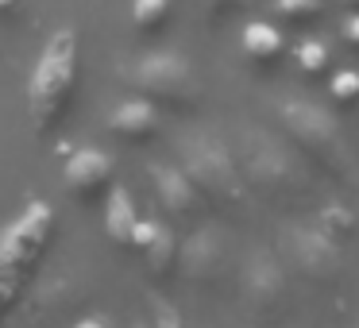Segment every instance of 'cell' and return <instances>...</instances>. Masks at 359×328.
Returning a JSON list of instances; mask_svg holds the SVG:
<instances>
[{"instance_id": "1", "label": "cell", "mask_w": 359, "mask_h": 328, "mask_svg": "<svg viewBox=\"0 0 359 328\" xmlns=\"http://www.w3.org/2000/svg\"><path fill=\"white\" fill-rule=\"evenodd\" d=\"M78 70H81V47L78 32L62 27L43 43L39 58L27 78V112L39 135H50L70 120V104L78 97Z\"/></svg>"}, {"instance_id": "7", "label": "cell", "mask_w": 359, "mask_h": 328, "mask_svg": "<svg viewBox=\"0 0 359 328\" xmlns=\"http://www.w3.org/2000/svg\"><path fill=\"white\" fill-rule=\"evenodd\" d=\"M240 289H243V305H248L255 317H274V313L286 305V278H282V266L271 251H255V255L243 263L240 274Z\"/></svg>"}, {"instance_id": "21", "label": "cell", "mask_w": 359, "mask_h": 328, "mask_svg": "<svg viewBox=\"0 0 359 328\" xmlns=\"http://www.w3.org/2000/svg\"><path fill=\"white\" fill-rule=\"evenodd\" d=\"M147 309H151V317H155V324H151V328H182V317H178V309H170L166 301H158V297H151V301H147Z\"/></svg>"}, {"instance_id": "4", "label": "cell", "mask_w": 359, "mask_h": 328, "mask_svg": "<svg viewBox=\"0 0 359 328\" xmlns=\"http://www.w3.org/2000/svg\"><path fill=\"white\" fill-rule=\"evenodd\" d=\"M128 86L135 89V97L151 101L158 112H197L201 104V81H197L194 66L174 50H147L124 70Z\"/></svg>"}, {"instance_id": "22", "label": "cell", "mask_w": 359, "mask_h": 328, "mask_svg": "<svg viewBox=\"0 0 359 328\" xmlns=\"http://www.w3.org/2000/svg\"><path fill=\"white\" fill-rule=\"evenodd\" d=\"M205 8V16H212L220 24V20H228V16H236V12L243 8V0H197Z\"/></svg>"}, {"instance_id": "17", "label": "cell", "mask_w": 359, "mask_h": 328, "mask_svg": "<svg viewBox=\"0 0 359 328\" xmlns=\"http://www.w3.org/2000/svg\"><path fill=\"white\" fill-rule=\"evenodd\" d=\"M294 62H297V74L309 81H320L332 74V50L325 47L320 39H302L294 47Z\"/></svg>"}, {"instance_id": "19", "label": "cell", "mask_w": 359, "mask_h": 328, "mask_svg": "<svg viewBox=\"0 0 359 328\" xmlns=\"http://www.w3.org/2000/svg\"><path fill=\"white\" fill-rule=\"evenodd\" d=\"M328 93H332V101L340 104V109H351V104H359V74H355V70L332 74V81H328Z\"/></svg>"}, {"instance_id": "3", "label": "cell", "mask_w": 359, "mask_h": 328, "mask_svg": "<svg viewBox=\"0 0 359 328\" xmlns=\"http://www.w3.org/2000/svg\"><path fill=\"white\" fill-rule=\"evenodd\" d=\"M178 170L189 178V186L197 189L205 205L220 212H236L243 205L248 182L240 174L236 155L212 135H189L178 147Z\"/></svg>"}, {"instance_id": "10", "label": "cell", "mask_w": 359, "mask_h": 328, "mask_svg": "<svg viewBox=\"0 0 359 328\" xmlns=\"http://www.w3.org/2000/svg\"><path fill=\"white\" fill-rule=\"evenodd\" d=\"M128 247L140 251L143 266H147L155 278H170L178 271V255H182V240L174 235V228L158 224V220H140L135 224V235Z\"/></svg>"}, {"instance_id": "23", "label": "cell", "mask_w": 359, "mask_h": 328, "mask_svg": "<svg viewBox=\"0 0 359 328\" xmlns=\"http://www.w3.org/2000/svg\"><path fill=\"white\" fill-rule=\"evenodd\" d=\"M340 39L348 43V50H355V55H359V12H351V16L340 24Z\"/></svg>"}, {"instance_id": "24", "label": "cell", "mask_w": 359, "mask_h": 328, "mask_svg": "<svg viewBox=\"0 0 359 328\" xmlns=\"http://www.w3.org/2000/svg\"><path fill=\"white\" fill-rule=\"evenodd\" d=\"M24 12V0H0V20H16Z\"/></svg>"}, {"instance_id": "25", "label": "cell", "mask_w": 359, "mask_h": 328, "mask_svg": "<svg viewBox=\"0 0 359 328\" xmlns=\"http://www.w3.org/2000/svg\"><path fill=\"white\" fill-rule=\"evenodd\" d=\"M74 328H109V320L104 317H86V320H78Z\"/></svg>"}, {"instance_id": "16", "label": "cell", "mask_w": 359, "mask_h": 328, "mask_svg": "<svg viewBox=\"0 0 359 328\" xmlns=\"http://www.w3.org/2000/svg\"><path fill=\"white\" fill-rule=\"evenodd\" d=\"M174 16V4L170 0H132V27L140 35H163L166 24Z\"/></svg>"}, {"instance_id": "13", "label": "cell", "mask_w": 359, "mask_h": 328, "mask_svg": "<svg viewBox=\"0 0 359 328\" xmlns=\"http://www.w3.org/2000/svg\"><path fill=\"white\" fill-rule=\"evenodd\" d=\"M220 259H224V251H220L217 235H212V232H197V235H189V240L182 243L178 266L186 271V278H194V282H209V278H217Z\"/></svg>"}, {"instance_id": "8", "label": "cell", "mask_w": 359, "mask_h": 328, "mask_svg": "<svg viewBox=\"0 0 359 328\" xmlns=\"http://www.w3.org/2000/svg\"><path fill=\"white\" fill-rule=\"evenodd\" d=\"M66 189L78 205H101L112 193V158L97 147H78L66 158Z\"/></svg>"}, {"instance_id": "14", "label": "cell", "mask_w": 359, "mask_h": 328, "mask_svg": "<svg viewBox=\"0 0 359 328\" xmlns=\"http://www.w3.org/2000/svg\"><path fill=\"white\" fill-rule=\"evenodd\" d=\"M240 47L255 66H274V62H282V55H286V35H282L274 24H266V20H251V24L243 27V35H240Z\"/></svg>"}, {"instance_id": "18", "label": "cell", "mask_w": 359, "mask_h": 328, "mask_svg": "<svg viewBox=\"0 0 359 328\" xmlns=\"http://www.w3.org/2000/svg\"><path fill=\"white\" fill-rule=\"evenodd\" d=\"M325 12V0H274V16L286 24H317Z\"/></svg>"}, {"instance_id": "11", "label": "cell", "mask_w": 359, "mask_h": 328, "mask_svg": "<svg viewBox=\"0 0 359 328\" xmlns=\"http://www.w3.org/2000/svg\"><path fill=\"white\" fill-rule=\"evenodd\" d=\"M147 182H151V193H155V201L163 205L166 217H174V220L197 217L201 197H197V189L189 186V178L178 170V166H170V163L147 166Z\"/></svg>"}, {"instance_id": "2", "label": "cell", "mask_w": 359, "mask_h": 328, "mask_svg": "<svg viewBox=\"0 0 359 328\" xmlns=\"http://www.w3.org/2000/svg\"><path fill=\"white\" fill-rule=\"evenodd\" d=\"M278 120H282L286 139L294 143L302 155H309V163L317 166L320 174H328L332 182H344V186H355V174H359L355 155H351L348 139H344V132H340V120H336L332 112L294 97V101H282Z\"/></svg>"}, {"instance_id": "20", "label": "cell", "mask_w": 359, "mask_h": 328, "mask_svg": "<svg viewBox=\"0 0 359 328\" xmlns=\"http://www.w3.org/2000/svg\"><path fill=\"white\" fill-rule=\"evenodd\" d=\"M317 228H320L325 235H332L336 243H340L344 235H351V212L344 209V205H340V209H336V205H328V209H320Z\"/></svg>"}, {"instance_id": "12", "label": "cell", "mask_w": 359, "mask_h": 328, "mask_svg": "<svg viewBox=\"0 0 359 328\" xmlns=\"http://www.w3.org/2000/svg\"><path fill=\"white\" fill-rule=\"evenodd\" d=\"M109 132L116 135V139L124 143H147L158 135V128H163V116H158V109L151 101H143V97H132V101H120L112 104L109 112Z\"/></svg>"}, {"instance_id": "6", "label": "cell", "mask_w": 359, "mask_h": 328, "mask_svg": "<svg viewBox=\"0 0 359 328\" xmlns=\"http://www.w3.org/2000/svg\"><path fill=\"white\" fill-rule=\"evenodd\" d=\"M55 235V212L47 201H27V209L0 232V259L8 266H16L20 274L35 271L43 259V251L50 247Z\"/></svg>"}, {"instance_id": "9", "label": "cell", "mask_w": 359, "mask_h": 328, "mask_svg": "<svg viewBox=\"0 0 359 328\" xmlns=\"http://www.w3.org/2000/svg\"><path fill=\"white\" fill-rule=\"evenodd\" d=\"M290 259H294V266H302V271L317 282H328V278L340 274V243H336L332 235H325L317 224L294 232V240H290Z\"/></svg>"}, {"instance_id": "15", "label": "cell", "mask_w": 359, "mask_h": 328, "mask_svg": "<svg viewBox=\"0 0 359 328\" xmlns=\"http://www.w3.org/2000/svg\"><path fill=\"white\" fill-rule=\"evenodd\" d=\"M140 209H135V197L128 189H112L104 197V235H109L116 247H128L135 235V224H140Z\"/></svg>"}, {"instance_id": "5", "label": "cell", "mask_w": 359, "mask_h": 328, "mask_svg": "<svg viewBox=\"0 0 359 328\" xmlns=\"http://www.w3.org/2000/svg\"><path fill=\"white\" fill-rule=\"evenodd\" d=\"M236 163H240V174L248 186L263 189L271 197H282V201H294L309 189V178H305V166L297 163V155L290 147H282L263 128L243 132V155Z\"/></svg>"}, {"instance_id": "27", "label": "cell", "mask_w": 359, "mask_h": 328, "mask_svg": "<svg viewBox=\"0 0 359 328\" xmlns=\"http://www.w3.org/2000/svg\"><path fill=\"white\" fill-rule=\"evenodd\" d=\"M135 328H151V324H135Z\"/></svg>"}, {"instance_id": "26", "label": "cell", "mask_w": 359, "mask_h": 328, "mask_svg": "<svg viewBox=\"0 0 359 328\" xmlns=\"http://www.w3.org/2000/svg\"><path fill=\"white\" fill-rule=\"evenodd\" d=\"M340 4H351V8H359V0H340Z\"/></svg>"}]
</instances>
